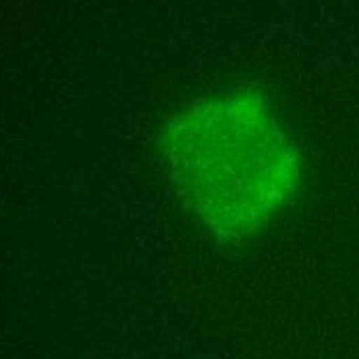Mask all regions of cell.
Instances as JSON below:
<instances>
[{
  "instance_id": "6da1fadb",
  "label": "cell",
  "mask_w": 359,
  "mask_h": 359,
  "mask_svg": "<svg viewBox=\"0 0 359 359\" xmlns=\"http://www.w3.org/2000/svg\"><path fill=\"white\" fill-rule=\"evenodd\" d=\"M155 149L184 209L223 244L262 236L302 190L297 141L256 93L180 108L159 128Z\"/></svg>"
}]
</instances>
